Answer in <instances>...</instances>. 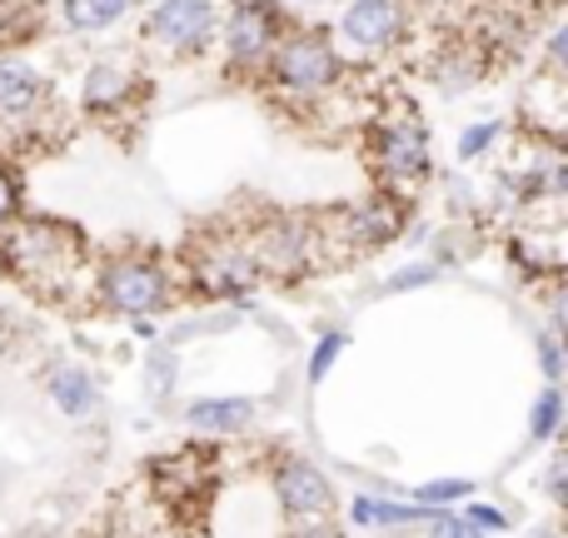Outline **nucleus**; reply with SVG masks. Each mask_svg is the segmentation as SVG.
Here are the masks:
<instances>
[{"mask_svg": "<svg viewBox=\"0 0 568 538\" xmlns=\"http://www.w3.org/2000/svg\"><path fill=\"white\" fill-rule=\"evenodd\" d=\"M0 250H6L10 270H16L20 280L40 284V290H60L80 260L75 235L60 225H45V220H20V225L10 220V235L0 240Z\"/></svg>", "mask_w": 568, "mask_h": 538, "instance_id": "obj_1", "label": "nucleus"}, {"mask_svg": "<svg viewBox=\"0 0 568 538\" xmlns=\"http://www.w3.org/2000/svg\"><path fill=\"white\" fill-rule=\"evenodd\" d=\"M270 60H275V85L284 95H304V100L324 95V90L334 85V75H339V55H334L324 30L280 35L275 50H270Z\"/></svg>", "mask_w": 568, "mask_h": 538, "instance_id": "obj_2", "label": "nucleus"}, {"mask_svg": "<svg viewBox=\"0 0 568 538\" xmlns=\"http://www.w3.org/2000/svg\"><path fill=\"white\" fill-rule=\"evenodd\" d=\"M220 30V6L215 0H160L145 20V35L160 40L175 55H200Z\"/></svg>", "mask_w": 568, "mask_h": 538, "instance_id": "obj_3", "label": "nucleus"}, {"mask_svg": "<svg viewBox=\"0 0 568 538\" xmlns=\"http://www.w3.org/2000/svg\"><path fill=\"white\" fill-rule=\"evenodd\" d=\"M374 160H379V175L389 185H414V180L429 175V135L414 115L384 120L374 130Z\"/></svg>", "mask_w": 568, "mask_h": 538, "instance_id": "obj_4", "label": "nucleus"}, {"mask_svg": "<svg viewBox=\"0 0 568 538\" xmlns=\"http://www.w3.org/2000/svg\"><path fill=\"white\" fill-rule=\"evenodd\" d=\"M100 294L120 314H150L165 304L170 280L150 260H115V265H105V274H100Z\"/></svg>", "mask_w": 568, "mask_h": 538, "instance_id": "obj_5", "label": "nucleus"}, {"mask_svg": "<svg viewBox=\"0 0 568 538\" xmlns=\"http://www.w3.org/2000/svg\"><path fill=\"white\" fill-rule=\"evenodd\" d=\"M280 40V16L270 0H245V6L230 16L225 26V50H230V65L245 70V65H260V60L275 50Z\"/></svg>", "mask_w": 568, "mask_h": 538, "instance_id": "obj_6", "label": "nucleus"}, {"mask_svg": "<svg viewBox=\"0 0 568 538\" xmlns=\"http://www.w3.org/2000/svg\"><path fill=\"white\" fill-rule=\"evenodd\" d=\"M339 30H344V40H349V45L384 50V45H394V40H399L404 10H399V0H354V6L344 10Z\"/></svg>", "mask_w": 568, "mask_h": 538, "instance_id": "obj_7", "label": "nucleus"}, {"mask_svg": "<svg viewBox=\"0 0 568 538\" xmlns=\"http://www.w3.org/2000/svg\"><path fill=\"white\" fill-rule=\"evenodd\" d=\"M195 280L205 284V294H240L260 280L250 245H210L195 255Z\"/></svg>", "mask_w": 568, "mask_h": 538, "instance_id": "obj_8", "label": "nucleus"}, {"mask_svg": "<svg viewBox=\"0 0 568 538\" xmlns=\"http://www.w3.org/2000/svg\"><path fill=\"white\" fill-rule=\"evenodd\" d=\"M404 200L399 195H374V200H364V205H354V210H344V230H349V240L359 250H374V245H389L394 235L404 230Z\"/></svg>", "mask_w": 568, "mask_h": 538, "instance_id": "obj_9", "label": "nucleus"}, {"mask_svg": "<svg viewBox=\"0 0 568 538\" xmlns=\"http://www.w3.org/2000/svg\"><path fill=\"white\" fill-rule=\"evenodd\" d=\"M40 105H45V80L20 60H0V120L16 125V120L36 115Z\"/></svg>", "mask_w": 568, "mask_h": 538, "instance_id": "obj_10", "label": "nucleus"}, {"mask_svg": "<svg viewBox=\"0 0 568 538\" xmlns=\"http://www.w3.org/2000/svg\"><path fill=\"white\" fill-rule=\"evenodd\" d=\"M275 484H280V499H284V509L290 514H320V509H329L334 504L329 479H324L314 464H284Z\"/></svg>", "mask_w": 568, "mask_h": 538, "instance_id": "obj_11", "label": "nucleus"}, {"mask_svg": "<svg viewBox=\"0 0 568 538\" xmlns=\"http://www.w3.org/2000/svg\"><path fill=\"white\" fill-rule=\"evenodd\" d=\"M185 419L195 429H210V434H230V429H245L255 419V399L245 394H215V399H195L185 409Z\"/></svg>", "mask_w": 568, "mask_h": 538, "instance_id": "obj_12", "label": "nucleus"}, {"mask_svg": "<svg viewBox=\"0 0 568 538\" xmlns=\"http://www.w3.org/2000/svg\"><path fill=\"white\" fill-rule=\"evenodd\" d=\"M130 90H135V80H130V70H120V65H95L85 75V105L95 110H115V105H125L130 100Z\"/></svg>", "mask_w": 568, "mask_h": 538, "instance_id": "obj_13", "label": "nucleus"}, {"mask_svg": "<svg viewBox=\"0 0 568 538\" xmlns=\"http://www.w3.org/2000/svg\"><path fill=\"white\" fill-rule=\"evenodd\" d=\"M50 399H55L70 419H80V414L95 409V384H90L85 369H55L50 374Z\"/></svg>", "mask_w": 568, "mask_h": 538, "instance_id": "obj_14", "label": "nucleus"}, {"mask_svg": "<svg viewBox=\"0 0 568 538\" xmlns=\"http://www.w3.org/2000/svg\"><path fill=\"white\" fill-rule=\"evenodd\" d=\"M130 10V0H65V26L70 30H110Z\"/></svg>", "mask_w": 568, "mask_h": 538, "instance_id": "obj_15", "label": "nucleus"}, {"mask_svg": "<svg viewBox=\"0 0 568 538\" xmlns=\"http://www.w3.org/2000/svg\"><path fill=\"white\" fill-rule=\"evenodd\" d=\"M354 524H369V529H379V524H409V519H434L424 504H384V499H354Z\"/></svg>", "mask_w": 568, "mask_h": 538, "instance_id": "obj_16", "label": "nucleus"}, {"mask_svg": "<svg viewBox=\"0 0 568 538\" xmlns=\"http://www.w3.org/2000/svg\"><path fill=\"white\" fill-rule=\"evenodd\" d=\"M559 419H564V394L559 389H544L539 394V404H534V419H529V434L534 439H554L559 434Z\"/></svg>", "mask_w": 568, "mask_h": 538, "instance_id": "obj_17", "label": "nucleus"}, {"mask_svg": "<svg viewBox=\"0 0 568 538\" xmlns=\"http://www.w3.org/2000/svg\"><path fill=\"white\" fill-rule=\"evenodd\" d=\"M469 494H474L469 479H434V484H419V489H414V504L434 509V504H454V499H469Z\"/></svg>", "mask_w": 568, "mask_h": 538, "instance_id": "obj_18", "label": "nucleus"}, {"mask_svg": "<svg viewBox=\"0 0 568 538\" xmlns=\"http://www.w3.org/2000/svg\"><path fill=\"white\" fill-rule=\"evenodd\" d=\"M344 344H349V339H344V334H324V339L314 344V354H310V384H320L324 374L334 369V359H339V354H344Z\"/></svg>", "mask_w": 568, "mask_h": 538, "instance_id": "obj_19", "label": "nucleus"}, {"mask_svg": "<svg viewBox=\"0 0 568 538\" xmlns=\"http://www.w3.org/2000/svg\"><path fill=\"white\" fill-rule=\"evenodd\" d=\"M499 130H504V125H494V120H489V125H469V130L459 135V160H479L484 150L499 140Z\"/></svg>", "mask_w": 568, "mask_h": 538, "instance_id": "obj_20", "label": "nucleus"}, {"mask_svg": "<svg viewBox=\"0 0 568 538\" xmlns=\"http://www.w3.org/2000/svg\"><path fill=\"white\" fill-rule=\"evenodd\" d=\"M464 519H469L474 524V529H489V534H504V529H509V514H504V509H489V504H469V514H464Z\"/></svg>", "mask_w": 568, "mask_h": 538, "instance_id": "obj_21", "label": "nucleus"}, {"mask_svg": "<svg viewBox=\"0 0 568 538\" xmlns=\"http://www.w3.org/2000/svg\"><path fill=\"white\" fill-rule=\"evenodd\" d=\"M434 265H409V270H399V274H389V284H384V290L389 294H404V290H419V284H429L434 280Z\"/></svg>", "mask_w": 568, "mask_h": 538, "instance_id": "obj_22", "label": "nucleus"}, {"mask_svg": "<svg viewBox=\"0 0 568 538\" xmlns=\"http://www.w3.org/2000/svg\"><path fill=\"white\" fill-rule=\"evenodd\" d=\"M429 538H484V534L469 519H449L444 514V519H429Z\"/></svg>", "mask_w": 568, "mask_h": 538, "instance_id": "obj_23", "label": "nucleus"}, {"mask_svg": "<svg viewBox=\"0 0 568 538\" xmlns=\"http://www.w3.org/2000/svg\"><path fill=\"white\" fill-rule=\"evenodd\" d=\"M16 205H20V190H16V175H10L6 165H0V225H10L16 220Z\"/></svg>", "mask_w": 568, "mask_h": 538, "instance_id": "obj_24", "label": "nucleus"}, {"mask_svg": "<svg viewBox=\"0 0 568 538\" xmlns=\"http://www.w3.org/2000/svg\"><path fill=\"white\" fill-rule=\"evenodd\" d=\"M539 359H544V374H549V379H559V374H564V354H559V339H554V329L539 334Z\"/></svg>", "mask_w": 568, "mask_h": 538, "instance_id": "obj_25", "label": "nucleus"}, {"mask_svg": "<svg viewBox=\"0 0 568 538\" xmlns=\"http://www.w3.org/2000/svg\"><path fill=\"white\" fill-rule=\"evenodd\" d=\"M175 389V359H155L150 364V394Z\"/></svg>", "mask_w": 568, "mask_h": 538, "instance_id": "obj_26", "label": "nucleus"}, {"mask_svg": "<svg viewBox=\"0 0 568 538\" xmlns=\"http://www.w3.org/2000/svg\"><path fill=\"white\" fill-rule=\"evenodd\" d=\"M294 538H339V534H334V524H304V529H294Z\"/></svg>", "mask_w": 568, "mask_h": 538, "instance_id": "obj_27", "label": "nucleus"}, {"mask_svg": "<svg viewBox=\"0 0 568 538\" xmlns=\"http://www.w3.org/2000/svg\"><path fill=\"white\" fill-rule=\"evenodd\" d=\"M549 494L564 499V459H554V469H549Z\"/></svg>", "mask_w": 568, "mask_h": 538, "instance_id": "obj_28", "label": "nucleus"}]
</instances>
